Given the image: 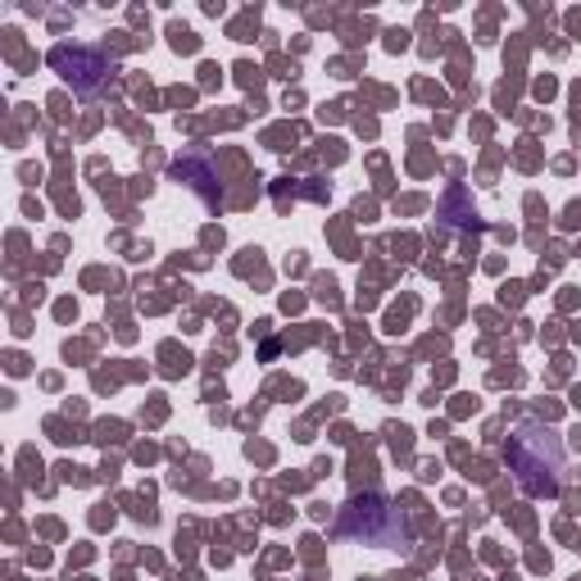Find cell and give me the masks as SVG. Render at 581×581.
I'll return each instance as SVG.
<instances>
[{
	"label": "cell",
	"mask_w": 581,
	"mask_h": 581,
	"mask_svg": "<svg viewBox=\"0 0 581 581\" xmlns=\"http://www.w3.org/2000/svg\"><path fill=\"white\" fill-rule=\"evenodd\" d=\"M504 459H509V472L523 495L532 500H545L563 487V440L555 427L545 423H523L504 446Z\"/></svg>",
	"instance_id": "1"
},
{
	"label": "cell",
	"mask_w": 581,
	"mask_h": 581,
	"mask_svg": "<svg viewBox=\"0 0 581 581\" xmlns=\"http://www.w3.org/2000/svg\"><path fill=\"white\" fill-rule=\"evenodd\" d=\"M51 68L74 87L78 96H96L100 87L110 82L114 74V59L105 51H91V46H55L51 51Z\"/></svg>",
	"instance_id": "3"
},
{
	"label": "cell",
	"mask_w": 581,
	"mask_h": 581,
	"mask_svg": "<svg viewBox=\"0 0 581 581\" xmlns=\"http://www.w3.org/2000/svg\"><path fill=\"white\" fill-rule=\"evenodd\" d=\"M336 527H340V536H355L364 545H378V550H409V545H414L409 518L400 514L387 495H355V500H346Z\"/></svg>",
	"instance_id": "2"
}]
</instances>
